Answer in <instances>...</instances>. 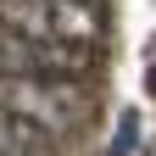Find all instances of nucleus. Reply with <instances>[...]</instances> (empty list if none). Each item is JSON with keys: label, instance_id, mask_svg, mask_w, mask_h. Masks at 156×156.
<instances>
[{"label": "nucleus", "instance_id": "obj_1", "mask_svg": "<svg viewBox=\"0 0 156 156\" xmlns=\"http://www.w3.org/2000/svg\"><path fill=\"white\" fill-rule=\"evenodd\" d=\"M0 28L56 39V45L101 50L106 39V6L101 0H0Z\"/></svg>", "mask_w": 156, "mask_h": 156}, {"label": "nucleus", "instance_id": "obj_2", "mask_svg": "<svg viewBox=\"0 0 156 156\" xmlns=\"http://www.w3.org/2000/svg\"><path fill=\"white\" fill-rule=\"evenodd\" d=\"M0 106L28 117L50 140H67L89 117V89L78 78H0Z\"/></svg>", "mask_w": 156, "mask_h": 156}, {"label": "nucleus", "instance_id": "obj_3", "mask_svg": "<svg viewBox=\"0 0 156 156\" xmlns=\"http://www.w3.org/2000/svg\"><path fill=\"white\" fill-rule=\"evenodd\" d=\"M95 67V50L84 45H56L17 28H0V78H84Z\"/></svg>", "mask_w": 156, "mask_h": 156}, {"label": "nucleus", "instance_id": "obj_4", "mask_svg": "<svg viewBox=\"0 0 156 156\" xmlns=\"http://www.w3.org/2000/svg\"><path fill=\"white\" fill-rule=\"evenodd\" d=\"M56 151H62V140H50L28 117H17V112L0 106V156H56Z\"/></svg>", "mask_w": 156, "mask_h": 156}, {"label": "nucleus", "instance_id": "obj_5", "mask_svg": "<svg viewBox=\"0 0 156 156\" xmlns=\"http://www.w3.org/2000/svg\"><path fill=\"white\" fill-rule=\"evenodd\" d=\"M151 95H156V67H151Z\"/></svg>", "mask_w": 156, "mask_h": 156}]
</instances>
